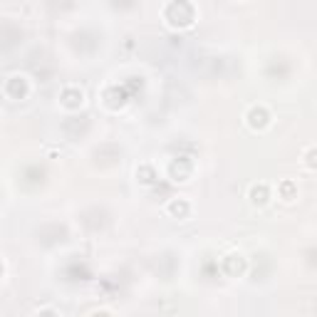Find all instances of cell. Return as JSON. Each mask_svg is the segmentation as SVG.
<instances>
[{
	"mask_svg": "<svg viewBox=\"0 0 317 317\" xmlns=\"http://www.w3.org/2000/svg\"><path fill=\"white\" fill-rule=\"evenodd\" d=\"M248 124H250L253 129H265V126L270 124L268 109H265V107H253V109L248 112Z\"/></svg>",
	"mask_w": 317,
	"mask_h": 317,
	"instance_id": "6da1fadb",
	"label": "cell"
},
{
	"mask_svg": "<svg viewBox=\"0 0 317 317\" xmlns=\"http://www.w3.org/2000/svg\"><path fill=\"white\" fill-rule=\"evenodd\" d=\"M62 104L70 107V109H72V107H80V104H82V92H80V89H65V92H62Z\"/></svg>",
	"mask_w": 317,
	"mask_h": 317,
	"instance_id": "7a4b0ae2",
	"label": "cell"
},
{
	"mask_svg": "<svg viewBox=\"0 0 317 317\" xmlns=\"http://www.w3.org/2000/svg\"><path fill=\"white\" fill-rule=\"evenodd\" d=\"M250 201L258 203V206H263V203L268 201V186L265 183H258V186L250 188Z\"/></svg>",
	"mask_w": 317,
	"mask_h": 317,
	"instance_id": "3957f363",
	"label": "cell"
},
{
	"mask_svg": "<svg viewBox=\"0 0 317 317\" xmlns=\"http://www.w3.org/2000/svg\"><path fill=\"white\" fill-rule=\"evenodd\" d=\"M188 208H191V206H188L186 201H171L169 203V211H171L173 216H186Z\"/></svg>",
	"mask_w": 317,
	"mask_h": 317,
	"instance_id": "277c9868",
	"label": "cell"
},
{
	"mask_svg": "<svg viewBox=\"0 0 317 317\" xmlns=\"http://www.w3.org/2000/svg\"><path fill=\"white\" fill-rule=\"evenodd\" d=\"M283 194H285V201H292V183H283Z\"/></svg>",
	"mask_w": 317,
	"mask_h": 317,
	"instance_id": "5b68a950",
	"label": "cell"
}]
</instances>
